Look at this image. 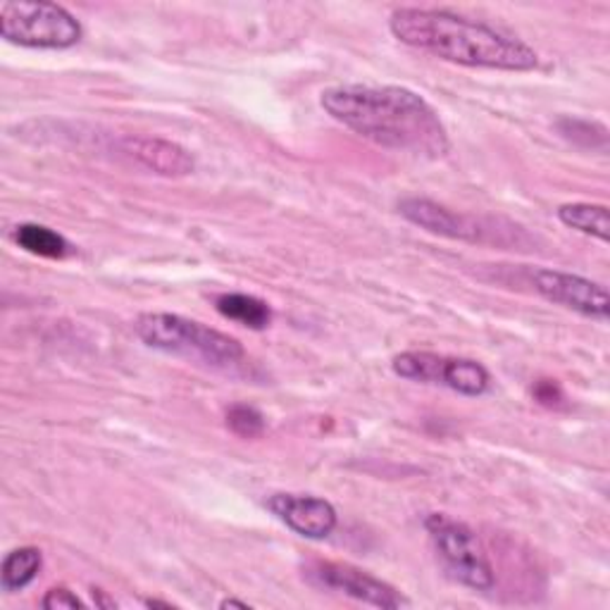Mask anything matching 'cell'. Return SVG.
<instances>
[{
	"label": "cell",
	"mask_w": 610,
	"mask_h": 610,
	"mask_svg": "<svg viewBox=\"0 0 610 610\" xmlns=\"http://www.w3.org/2000/svg\"><path fill=\"white\" fill-rule=\"evenodd\" d=\"M319 103L336 122L387 151L441 157L451 149L439 112L406 87L342 84L323 91Z\"/></svg>",
	"instance_id": "obj_1"
},
{
	"label": "cell",
	"mask_w": 610,
	"mask_h": 610,
	"mask_svg": "<svg viewBox=\"0 0 610 610\" xmlns=\"http://www.w3.org/2000/svg\"><path fill=\"white\" fill-rule=\"evenodd\" d=\"M389 31L415 51L465 68L529 72L539 65L537 51L522 39L448 10L398 8L389 18Z\"/></svg>",
	"instance_id": "obj_2"
},
{
	"label": "cell",
	"mask_w": 610,
	"mask_h": 610,
	"mask_svg": "<svg viewBox=\"0 0 610 610\" xmlns=\"http://www.w3.org/2000/svg\"><path fill=\"white\" fill-rule=\"evenodd\" d=\"M134 332L149 348L199 360L217 370H230L244 363L246 350L234 336L207 327L196 319L174 313H143L136 317Z\"/></svg>",
	"instance_id": "obj_3"
},
{
	"label": "cell",
	"mask_w": 610,
	"mask_h": 610,
	"mask_svg": "<svg viewBox=\"0 0 610 610\" xmlns=\"http://www.w3.org/2000/svg\"><path fill=\"white\" fill-rule=\"evenodd\" d=\"M0 37L22 48L65 51L82 41L84 27L58 3L10 0L0 6Z\"/></svg>",
	"instance_id": "obj_4"
},
{
	"label": "cell",
	"mask_w": 610,
	"mask_h": 610,
	"mask_svg": "<svg viewBox=\"0 0 610 610\" xmlns=\"http://www.w3.org/2000/svg\"><path fill=\"white\" fill-rule=\"evenodd\" d=\"M425 529L435 543V551L441 560L444 570L456 582L470 587L475 591H491L496 584L494 568L487 558V551L472 529L458 522L444 512H429L425 518Z\"/></svg>",
	"instance_id": "obj_5"
},
{
	"label": "cell",
	"mask_w": 610,
	"mask_h": 610,
	"mask_svg": "<svg viewBox=\"0 0 610 610\" xmlns=\"http://www.w3.org/2000/svg\"><path fill=\"white\" fill-rule=\"evenodd\" d=\"M303 577L317 589L344 593V597H350L375 608L398 610L410 606V601L398 589H394L392 584L379 580V577L350 563H336V560H311V563L303 566Z\"/></svg>",
	"instance_id": "obj_6"
},
{
	"label": "cell",
	"mask_w": 610,
	"mask_h": 610,
	"mask_svg": "<svg viewBox=\"0 0 610 610\" xmlns=\"http://www.w3.org/2000/svg\"><path fill=\"white\" fill-rule=\"evenodd\" d=\"M532 286L539 296L560 308L597 319V323H608L610 296L599 282L572 275V272L532 270Z\"/></svg>",
	"instance_id": "obj_7"
},
{
	"label": "cell",
	"mask_w": 610,
	"mask_h": 610,
	"mask_svg": "<svg viewBox=\"0 0 610 610\" xmlns=\"http://www.w3.org/2000/svg\"><path fill=\"white\" fill-rule=\"evenodd\" d=\"M265 506L272 516L305 539H327L339 525L336 508L327 499H319V496L282 491L267 496Z\"/></svg>",
	"instance_id": "obj_8"
},
{
	"label": "cell",
	"mask_w": 610,
	"mask_h": 610,
	"mask_svg": "<svg viewBox=\"0 0 610 610\" xmlns=\"http://www.w3.org/2000/svg\"><path fill=\"white\" fill-rule=\"evenodd\" d=\"M398 213L404 215L415 227H420L429 234L446 236V238H460V241H485V234L491 230H485V224L479 220L451 211L431 199L408 196L398 203Z\"/></svg>",
	"instance_id": "obj_9"
},
{
	"label": "cell",
	"mask_w": 610,
	"mask_h": 610,
	"mask_svg": "<svg viewBox=\"0 0 610 610\" xmlns=\"http://www.w3.org/2000/svg\"><path fill=\"white\" fill-rule=\"evenodd\" d=\"M118 153L136 160L141 167H146L160 176H186L196 170V160L180 143L165 141L157 136H120L115 141Z\"/></svg>",
	"instance_id": "obj_10"
},
{
	"label": "cell",
	"mask_w": 610,
	"mask_h": 610,
	"mask_svg": "<svg viewBox=\"0 0 610 610\" xmlns=\"http://www.w3.org/2000/svg\"><path fill=\"white\" fill-rule=\"evenodd\" d=\"M215 308L222 317H227L232 323H238L248 329H265L272 323L270 305L263 298L251 294H220L215 298Z\"/></svg>",
	"instance_id": "obj_11"
},
{
	"label": "cell",
	"mask_w": 610,
	"mask_h": 610,
	"mask_svg": "<svg viewBox=\"0 0 610 610\" xmlns=\"http://www.w3.org/2000/svg\"><path fill=\"white\" fill-rule=\"evenodd\" d=\"M558 220L566 227L599 238L608 244L610 238V213L606 205L599 203H566L558 207Z\"/></svg>",
	"instance_id": "obj_12"
},
{
	"label": "cell",
	"mask_w": 610,
	"mask_h": 610,
	"mask_svg": "<svg viewBox=\"0 0 610 610\" xmlns=\"http://www.w3.org/2000/svg\"><path fill=\"white\" fill-rule=\"evenodd\" d=\"M43 566V553L37 546H22V549H14L6 556L3 568H0V587L8 593L22 591L31 582L37 580Z\"/></svg>",
	"instance_id": "obj_13"
},
{
	"label": "cell",
	"mask_w": 610,
	"mask_h": 610,
	"mask_svg": "<svg viewBox=\"0 0 610 610\" xmlns=\"http://www.w3.org/2000/svg\"><path fill=\"white\" fill-rule=\"evenodd\" d=\"M448 356H439L431 350H404L392 360L394 373L408 382L441 384L446 373Z\"/></svg>",
	"instance_id": "obj_14"
},
{
	"label": "cell",
	"mask_w": 610,
	"mask_h": 610,
	"mask_svg": "<svg viewBox=\"0 0 610 610\" xmlns=\"http://www.w3.org/2000/svg\"><path fill=\"white\" fill-rule=\"evenodd\" d=\"M441 387L462 396H481L491 387V375L481 363L470 358H448Z\"/></svg>",
	"instance_id": "obj_15"
},
{
	"label": "cell",
	"mask_w": 610,
	"mask_h": 610,
	"mask_svg": "<svg viewBox=\"0 0 610 610\" xmlns=\"http://www.w3.org/2000/svg\"><path fill=\"white\" fill-rule=\"evenodd\" d=\"M14 241L18 246L24 248L31 255H39V258H65L68 255V241L65 236H60L51 227H43V224L34 222H24L14 230Z\"/></svg>",
	"instance_id": "obj_16"
},
{
	"label": "cell",
	"mask_w": 610,
	"mask_h": 610,
	"mask_svg": "<svg viewBox=\"0 0 610 610\" xmlns=\"http://www.w3.org/2000/svg\"><path fill=\"white\" fill-rule=\"evenodd\" d=\"M227 427L241 439H258L265 431V417L258 408L236 404L227 410Z\"/></svg>",
	"instance_id": "obj_17"
},
{
	"label": "cell",
	"mask_w": 610,
	"mask_h": 610,
	"mask_svg": "<svg viewBox=\"0 0 610 610\" xmlns=\"http://www.w3.org/2000/svg\"><path fill=\"white\" fill-rule=\"evenodd\" d=\"M41 606H43L45 610H60V608H70V610H74V608H84L87 603H84L82 599H79L74 591H70L68 587H53V589L48 591L45 597H43Z\"/></svg>",
	"instance_id": "obj_18"
},
{
	"label": "cell",
	"mask_w": 610,
	"mask_h": 610,
	"mask_svg": "<svg viewBox=\"0 0 610 610\" xmlns=\"http://www.w3.org/2000/svg\"><path fill=\"white\" fill-rule=\"evenodd\" d=\"M535 396L541 400V404H546V406H553V404H556L553 398H560V389L556 387L553 382H541V384H537Z\"/></svg>",
	"instance_id": "obj_19"
},
{
	"label": "cell",
	"mask_w": 610,
	"mask_h": 610,
	"mask_svg": "<svg viewBox=\"0 0 610 610\" xmlns=\"http://www.w3.org/2000/svg\"><path fill=\"white\" fill-rule=\"evenodd\" d=\"M220 608H241V610H248L251 606L246 601H236V599H224L220 601Z\"/></svg>",
	"instance_id": "obj_20"
},
{
	"label": "cell",
	"mask_w": 610,
	"mask_h": 610,
	"mask_svg": "<svg viewBox=\"0 0 610 610\" xmlns=\"http://www.w3.org/2000/svg\"><path fill=\"white\" fill-rule=\"evenodd\" d=\"M93 597H99V599H101V601H99V606H108V608H115V606H118L115 601L105 599V591H101V589H93Z\"/></svg>",
	"instance_id": "obj_21"
},
{
	"label": "cell",
	"mask_w": 610,
	"mask_h": 610,
	"mask_svg": "<svg viewBox=\"0 0 610 610\" xmlns=\"http://www.w3.org/2000/svg\"><path fill=\"white\" fill-rule=\"evenodd\" d=\"M146 606H149V608H167V610H172V608H174L172 603H165V601H155V599H149V601H146Z\"/></svg>",
	"instance_id": "obj_22"
}]
</instances>
